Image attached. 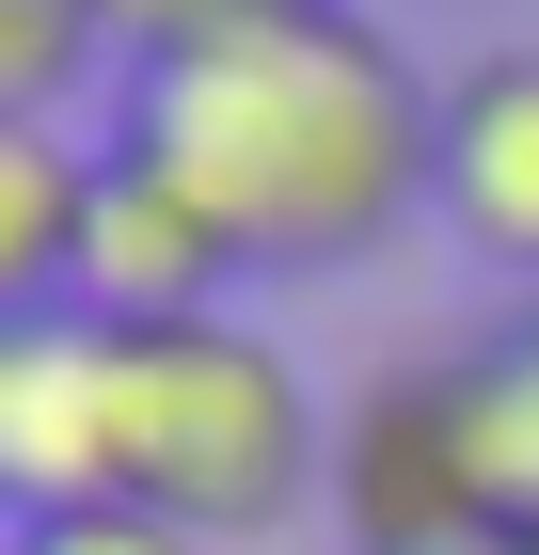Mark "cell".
I'll return each instance as SVG.
<instances>
[{
    "instance_id": "2",
    "label": "cell",
    "mask_w": 539,
    "mask_h": 555,
    "mask_svg": "<svg viewBox=\"0 0 539 555\" xmlns=\"http://www.w3.org/2000/svg\"><path fill=\"white\" fill-rule=\"evenodd\" d=\"M112 382H127V428H112V492L127 508L191 524V540H270L333 492V428L301 397V365L254 334L239 301L222 318H159V334H112Z\"/></svg>"
},
{
    "instance_id": "8",
    "label": "cell",
    "mask_w": 539,
    "mask_h": 555,
    "mask_svg": "<svg viewBox=\"0 0 539 555\" xmlns=\"http://www.w3.org/2000/svg\"><path fill=\"white\" fill-rule=\"evenodd\" d=\"M445 382H460V428H476L492 508H508V524H539V301H508V318L460 349Z\"/></svg>"
},
{
    "instance_id": "5",
    "label": "cell",
    "mask_w": 539,
    "mask_h": 555,
    "mask_svg": "<svg viewBox=\"0 0 539 555\" xmlns=\"http://www.w3.org/2000/svg\"><path fill=\"white\" fill-rule=\"evenodd\" d=\"M239 255H222V222L175 191L143 143H95V222H80V301L64 318H112V334H159V318H222Z\"/></svg>"
},
{
    "instance_id": "10",
    "label": "cell",
    "mask_w": 539,
    "mask_h": 555,
    "mask_svg": "<svg viewBox=\"0 0 539 555\" xmlns=\"http://www.w3.org/2000/svg\"><path fill=\"white\" fill-rule=\"evenodd\" d=\"M270 16H318V0H112V48H127V64H175V48L270 33Z\"/></svg>"
},
{
    "instance_id": "9",
    "label": "cell",
    "mask_w": 539,
    "mask_h": 555,
    "mask_svg": "<svg viewBox=\"0 0 539 555\" xmlns=\"http://www.w3.org/2000/svg\"><path fill=\"white\" fill-rule=\"evenodd\" d=\"M112 48V0H0V112H64Z\"/></svg>"
},
{
    "instance_id": "7",
    "label": "cell",
    "mask_w": 539,
    "mask_h": 555,
    "mask_svg": "<svg viewBox=\"0 0 539 555\" xmlns=\"http://www.w3.org/2000/svg\"><path fill=\"white\" fill-rule=\"evenodd\" d=\"M80 222H95V143L64 112H0V318L80 301Z\"/></svg>"
},
{
    "instance_id": "4",
    "label": "cell",
    "mask_w": 539,
    "mask_h": 555,
    "mask_svg": "<svg viewBox=\"0 0 539 555\" xmlns=\"http://www.w3.org/2000/svg\"><path fill=\"white\" fill-rule=\"evenodd\" d=\"M112 428H127L112 318H0V492H16V524L33 508H127Z\"/></svg>"
},
{
    "instance_id": "12",
    "label": "cell",
    "mask_w": 539,
    "mask_h": 555,
    "mask_svg": "<svg viewBox=\"0 0 539 555\" xmlns=\"http://www.w3.org/2000/svg\"><path fill=\"white\" fill-rule=\"evenodd\" d=\"M476 555H539V524H508V540H476Z\"/></svg>"
},
{
    "instance_id": "3",
    "label": "cell",
    "mask_w": 539,
    "mask_h": 555,
    "mask_svg": "<svg viewBox=\"0 0 539 555\" xmlns=\"http://www.w3.org/2000/svg\"><path fill=\"white\" fill-rule=\"evenodd\" d=\"M333 524H349V555H476V540H508L445 365L428 382H381L365 413L333 428Z\"/></svg>"
},
{
    "instance_id": "6",
    "label": "cell",
    "mask_w": 539,
    "mask_h": 555,
    "mask_svg": "<svg viewBox=\"0 0 539 555\" xmlns=\"http://www.w3.org/2000/svg\"><path fill=\"white\" fill-rule=\"evenodd\" d=\"M428 222L476 238V255L539 301V33L445 64V191H428Z\"/></svg>"
},
{
    "instance_id": "11",
    "label": "cell",
    "mask_w": 539,
    "mask_h": 555,
    "mask_svg": "<svg viewBox=\"0 0 539 555\" xmlns=\"http://www.w3.org/2000/svg\"><path fill=\"white\" fill-rule=\"evenodd\" d=\"M0 555H207V540L159 508H33V524H0Z\"/></svg>"
},
{
    "instance_id": "1",
    "label": "cell",
    "mask_w": 539,
    "mask_h": 555,
    "mask_svg": "<svg viewBox=\"0 0 539 555\" xmlns=\"http://www.w3.org/2000/svg\"><path fill=\"white\" fill-rule=\"evenodd\" d=\"M127 143L222 222L239 270H365L445 191V80L365 0L127 64Z\"/></svg>"
}]
</instances>
